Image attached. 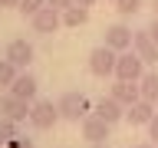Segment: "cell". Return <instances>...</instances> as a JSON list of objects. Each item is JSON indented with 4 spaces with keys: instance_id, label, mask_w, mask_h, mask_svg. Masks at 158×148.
<instances>
[{
    "instance_id": "1",
    "label": "cell",
    "mask_w": 158,
    "mask_h": 148,
    "mask_svg": "<svg viewBox=\"0 0 158 148\" xmlns=\"http://www.w3.org/2000/svg\"><path fill=\"white\" fill-rule=\"evenodd\" d=\"M59 105L53 102V99H36L33 105H30V125L40 128V132H49V128L59 122Z\"/></svg>"
},
{
    "instance_id": "2",
    "label": "cell",
    "mask_w": 158,
    "mask_h": 148,
    "mask_svg": "<svg viewBox=\"0 0 158 148\" xmlns=\"http://www.w3.org/2000/svg\"><path fill=\"white\" fill-rule=\"evenodd\" d=\"M56 105H59V115L66 118V122H79V118L89 115V99L82 96V92H76V89L63 92V96L56 99Z\"/></svg>"
},
{
    "instance_id": "3",
    "label": "cell",
    "mask_w": 158,
    "mask_h": 148,
    "mask_svg": "<svg viewBox=\"0 0 158 148\" xmlns=\"http://www.w3.org/2000/svg\"><path fill=\"white\" fill-rule=\"evenodd\" d=\"M115 63H118V53L109 46H96L92 53H89V72L96 79H109L115 76Z\"/></svg>"
},
{
    "instance_id": "4",
    "label": "cell",
    "mask_w": 158,
    "mask_h": 148,
    "mask_svg": "<svg viewBox=\"0 0 158 148\" xmlns=\"http://www.w3.org/2000/svg\"><path fill=\"white\" fill-rule=\"evenodd\" d=\"M145 72H148V69H145V63L138 59V53H135V49H128V53H118L115 79H122V82H138Z\"/></svg>"
},
{
    "instance_id": "5",
    "label": "cell",
    "mask_w": 158,
    "mask_h": 148,
    "mask_svg": "<svg viewBox=\"0 0 158 148\" xmlns=\"http://www.w3.org/2000/svg\"><path fill=\"white\" fill-rule=\"evenodd\" d=\"M132 39H135L132 27H125V23H112V27H106V36H102V46L115 49V53H128V49H132Z\"/></svg>"
},
{
    "instance_id": "6",
    "label": "cell",
    "mask_w": 158,
    "mask_h": 148,
    "mask_svg": "<svg viewBox=\"0 0 158 148\" xmlns=\"http://www.w3.org/2000/svg\"><path fill=\"white\" fill-rule=\"evenodd\" d=\"M3 59H10V63L20 69V72H27L30 63H33V43H27V39H10V43H7V53H3Z\"/></svg>"
},
{
    "instance_id": "7",
    "label": "cell",
    "mask_w": 158,
    "mask_h": 148,
    "mask_svg": "<svg viewBox=\"0 0 158 148\" xmlns=\"http://www.w3.org/2000/svg\"><path fill=\"white\" fill-rule=\"evenodd\" d=\"M0 115L10 122H23V118H30V102L17 99L13 92H3L0 96Z\"/></svg>"
},
{
    "instance_id": "8",
    "label": "cell",
    "mask_w": 158,
    "mask_h": 148,
    "mask_svg": "<svg viewBox=\"0 0 158 148\" xmlns=\"http://www.w3.org/2000/svg\"><path fill=\"white\" fill-rule=\"evenodd\" d=\"M132 49L138 53V59H142L145 66L158 63V43L152 39V33H148V30H135V39H132Z\"/></svg>"
},
{
    "instance_id": "9",
    "label": "cell",
    "mask_w": 158,
    "mask_h": 148,
    "mask_svg": "<svg viewBox=\"0 0 158 148\" xmlns=\"http://www.w3.org/2000/svg\"><path fill=\"white\" fill-rule=\"evenodd\" d=\"M109 122H102V118L99 115H86L82 118V138H86L89 145H102V142H106L109 138Z\"/></svg>"
},
{
    "instance_id": "10",
    "label": "cell",
    "mask_w": 158,
    "mask_h": 148,
    "mask_svg": "<svg viewBox=\"0 0 158 148\" xmlns=\"http://www.w3.org/2000/svg\"><path fill=\"white\" fill-rule=\"evenodd\" d=\"M92 115H99L102 122H109V125H115V122L125 118V105H118L112 96H102V99L96 102V109H92Z\"/></svg>"
},
{
    "instance_id": "11",
    "label": "cell",
    "mask_w": 158,
    "mask_h": 148,
    "mask_svg": "<svg viewBox=\"0 0 158 148\" xmlns=\"http://www.w3.org/2000/svg\"><path fill=\"white\" fill-rule=\"evenodd\" d=\"M109 96L115 99L118 105L132 109V105L138 102V99H142V89H138V82H122V79H115V82H112V92H109Z\"/></svg>"
},
{
    "instance_id": "12",
    "label": "cell",
    "mask_w": 158,
    "mask_h": 148,
    "mask_svg": "<svg viewBox=\"0 0 158 148\" xmlns=\"http://www.w3.org/2000/svg\"><path fill=\"white\" fill-rule=\"evenodd\" d=\"M36 76H33V72H20L17 76V82H13V86H10V92H13V96L17 99H23V102H30V105H33V102H36Z\"/></svg>"
},
{
    "instance_id": "13",
    "label": "cell",
    "mask_w": 158,
    "mask_h": 148,
    "mask_svg": "<svg viewBox=\"0 0 158 148\" xmlns=\"http://www.w3.org/2000/svg\"><path fill=\"white\" fill-rule=\"evenodd\" d=\"M30 23H33V30H36V33H56V30L63 27V13H59V10H53V7H43L36 17L30 20Z\"/></svg>"
},
{
    "instance_id": "14",
    "label": "cell",
    "mask_w": 158,
    "mask_h": 148,
    "mask_svg": "<svg viewBox=\"0 0 158 148\" xmlns=\"http://www.w3.org/2000/svg\"><path fill=\"white\" fill-rule=\"evenodd\" d=\"M152 118H155V105L145 102V99H138L132 109H125V122H128V125H145V128H148Z\"/></svg>"
},
{
    "instance_id": "15",
    "label": "cell",
    "mask_w": 158,
    "mask_h": 148,
    "mask_svg": "<svg viewBox=\"0 0 158 148\" xmlns=\"http://www.w3.org/2000/svg\"><path fill=\"white\" fill-rule=\"evenodd\" d=\"M138 89H142V99L158 105V69H148L145 76L138 79Z\"/></svg>"
},
{
    "instance_id": "16",
    "label": "cell",
    "mask_w": 158,
    "mask_h": 148,
    "mask_svg": "<svg viewBox=\"0 0 158 148\" xmlns=\"http://www.w3.org/2000/svg\"><path fill=\"white\" fill-rule=\"evenodd\" d=\"M17 76H20V69L10 63V59H0V89H7L10 92V86L17 82Z\"/></svg>"
},
{
    "instance_id": "17",
    "label": "cell",
    "mask_w": 158,
    "mask_h": 148,
    "mask_svg": "<svg viewBox=\"0 0 158 148\" xmlns=\"http://www.w3.org/2000/svg\"><path fill=\"white\" fill-rule=\"evenodd\" d=\"M86 20H89V10L76 3V7H69L66 13H63V27H82Z\"/></svg>"
},
{
    "instance_id": "18",
    "label": "cell",
    "mask_w": 158,
    "mask_h": 148,
    "mask_svg": "<svg viewBox=\"0 0 158 148\" xmlns=\"http://www.w3.org/2000/svg\"><path fill=\"white\" fill-rule=\"evenodd\" d=\"M115 3V13L118 17H135L138 10L145 7V0H112Z\"/></svg>"
},
{
    "instance_id": "19",
    "label": "cell",
    "mask_w": 158,
    "mask_h": 148,
    "mask_svg": "<svg viewBox=\"0 0 158 148\" xmlns=\"http://www.w3.org/2000/svg\"><path fill=\"white\" fill-rule=\"evenodd\" d=\"M20 132H17V122H10V118H3L0 115V148L7 145V142H13Z\"/></svg>"
},
{
    "instance_id": "20",
    "label": "cell",
    "mask_w": 158,
    "mask_h": 148,
    "mask_svg": "<svg viewBox=\"0 0 158 148\" xmlns=\"http://www.w3.org/2000/svg\"><path fill=\"white\" fill-rule=\"evenodd\" d=\"M43 7H46V0H23V3H20V13L33 20V17H36V13H40Z\"/></svg>"
},
{
    "instance_id": "21",
    "label": "cell",
    "mask_w": 158,
    "mask_h": 148,
    "mask_svg": "<svg viewBox=\"0 0 158 148\" xmlns=\"http://www.w3.org/2000/svg\"><path fill=\"white\" fill-rule=\"evenodd\" d=\"M46 7H53V10H59V13H66L69 7H76V0H46Z\"/></svg>"
},
{
    "instance_id": "22",
    "label": "cell",
    "mask_w": 158,
    "mask_h": 148,
    "mask_svg": "<svg viewBox=\"0 0 158 148\" xmlns=\"http://www.w3.org/2000/svg\"><path fill=\"white\" fill-rule=\"evenodd\" d=\"M3 148H33V142H30V138H23V135H17L13 142H7Z\"/></svg>"
},
{
    "instance_id": "23",
    "label": "cell",
    "mask_w": 158,
    "mask_h": 148,
    "mask_svg": "<svg viewBox=\"0 0 158 148\" xmlns=\"http://www.w3.org/2000/svg\"><path fill=\"white\" fill-rule=\"evenodd\" d=\"M148 138H152V142L158 145V112H155V118L148 122Z\"/></svg>"
},
{
    "instance_id": "24",
    "label": "cell",
    "mask_w": 158,
    "mask_h": 148,
    "mask_svg": "<svg viewBox=\"0 0 158 148\" xmlns=\"http://www.w3.org/2000/svg\"><path fill=\"white\" fill-rule=\"evenodd\" d=\"M148 33H152V39L158 43V17H152V23H148Z\"/></svg>"
},
{
    "instance_id": "25",
    "label": "cell",
    "mask_w": 158,
    "mask_h": 148,
    "mask_svg": "<svg viewBox=\"0 0 158 148\" xmlns=\"http://www.w3.org/2000/svg\"><path fill=\"white\" fill-rule=\"evenodd\" d=\"M20 3L23 0H0V7H7V10H20Z\"/></svg>"
},
{
    "instance_id": "26",
    "label": "cell",
    "mask_w": 158,
    "mask_h": 148,
    "mask_svg": "<svg viewBox=\"0 0 158 148\" xmlns=\"http://www.w3.org/2000/svg\"><path fill=\"white\" fill-rule=\"evenodd\" d=\"M76 3H79V7H86V10H89L92 3H96V0H76Z\"/></svg>"
},
{
    "instance_id": "27",
    "label": "cell",
    "mask_w": 158,
    "mask_h": 148,
    "mask_svg": "<svg viewBox=\"0 0 158 148\" xmlns=\"http://www.w3.org/2000/svg\"><path fill=\"white\" fill-rule=\"evenodd\" d=\"M152 3V17H158V0H148Z\"/></svg>"
},
{
    "instance_id": "28",
    "label": "cell",
    "mask_w": 158,
    "mask_h": 148,
    "mask_svg": "<svg viewBox=\"0 0 158 148\" xmlns=\"http://www.w3.org/2000/svg\"><path fill=\"white\" fill-rule=\"evenodd\" d=\"M132 148H155V142H142V145H132Z\"/></svg>"
},
{
    "instance_id": "29",
    "label": "cell",
    "mask_w": 158,
    "mask_h": 148,
    "mask_svg": "<svg viewBox=\"0 0 158 148\" xmlns=\"http://www.w3.org/2000/svg\"><path fill=\"white\" fill-rule=\"evenodd\" d=\"M89 148H106V145H89Z\"/></svg>"
}]
</instances>
